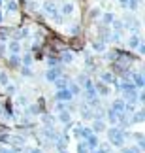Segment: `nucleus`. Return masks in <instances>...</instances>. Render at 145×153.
I'll list each match as a JSON object with an SVG mask.
<instances>
[{"mask_svg":"<svg viewBox=\"0 0 145 153\" xmlns=\"http://www.w3.org/2000/svg\"><path fill=\"white\" fill-rule=\"evenodd\" d=\"M107 119L111 121V123H117V121H119V115L115 114L113 110H109V111H107Z\"/></svg>","mask_w":145,"mask_h":153,"instance_id":"23","label":"nucleus"},{"mask_svg":"<svg viewBox=\"0 0 145 153\" xmlns=\"http://www.w3.org/2000/svg\"><path fill=\"white\" fill-rule=\"evenodd\" d=\"M10 62L13 64V66H15V64H19V57H17V55H11L10 57Z\"/></svg>","mask_w":145,"mask_h":153,"instance_id":"31","label":"nucleus"},{"mask_svg":"<svg viewBox=\"0 0 145 153\" xmlns=\"http://www.w3.org/2000/svg\"><path fill=\"white\" fill-rule=\"evenodd\" d=\"M111 25H113V28H115V30H117V32H121V30H123V23H121L119 19H113V23H111Z\"/></svg>","mask_w":145,"mask_h":153,"instance_id":"24","label":"nucleus"},{"mask_svg":"<svg viewBox=\"0 0 145 153\" xmlns=\"http://www.w3.org/2000/svg\"><path fill=\"white\" fill-rule=\"evenodd\" d=\"M113 19H115V15H113V13H104V17H102L104 25H111V23H113Z\"/></svg>","mask_w":145,"mask_h":153,"instance_id":"18","label":"nucleus"},{"mask_svg":"<svg viewBox=\"0 0 145 153\" xmlns=\"http://www.w3.org/2000/svg\"><path fill=\"white\" fill-rule=\"evenodd\" d=\"M66 89L72 93V97H74V95H79V91H81L77 83H68V87H66Z\"/></svg>","mask_w":145,"mask_h":153,"instance_id":"17","label":"nucleus"},{"mask_svg":"<svg viewBox=\"0 0 145 153\" xmlns=\"http://www.w3.org/2000/svg\"><path fill=\"white\" fill-rule=\"evenodd\" d=\"M81 115H83L85 119H92V117H94V115H92V111H91L89 108H83V111H81Z\"/></svg>","mask_w":145,"mask_h":153,"instance_id":"26","label":"nucleus"},{"mask_svg":"<svg viewBox=\"0 0 145 153\" xmlns=\"http://www.w3.org/2000/svg\"><path fill=\"white\" fill-rule=\"evenodd\" d=\"M111 110H113L117 115H123V114H124V102H123V100H115V102L111 104Z\"/></svg>","mask_w":145,"mask_h":153,"instance_id":"8","label":"nucleus"},{"mask_svg":"<svg viewBox=\"0 0 145 153\" xmlns=\"http://www.w3.org/2000/svg\"><path fill=\"white\" fill-rule=\"evenodd\" d=\"M6 11H11V13H13V11H17V2L15 0H6Z\"/></svg>","mask_w":145,"mask_h":153,"instance_id":"15","label":"nucleus"},{"mask_svg":"<svg viewBox=\"0 0 145 153\" xmlns=\"http://www.w3.org/2000/svg\"><path fill=\"white\" fill-rule=\"evenodd\" d=\"M94 153H111V151H109V148H96Z\"/></svg>","mask_w":145,"mask_h":153,"instance_id":"32","label":"nucleus"},{"mask_svg":"<svg viewBox=\"0 0 145 153\" xmlns=\"http://www.w3.org/2000/svg\"><path fill=\"white\" fill-rule=\"evenodd\" d=\"M59 153H66V151H59Z\"/></svg>","mask_w":145,"mask_h":153,"instance_id":"39","label":"nucleus"},{"mask_svg":"<svg viewBox=\"0 0 145 153\" xmlns=\"http://www.w3.org/2000/svg\"><path fill=\"white\" fill-rule=\"evenodd\" d=\"M77 153H89V148L85 146V142H79V146H77Z\"/></svg>","mask_w":145,"mask_h":153,"instance_id":"27","label":"nucleus"},{"mask_svg":"<svg viewBox=\"0 0 145 153\" xmlns=\"http://www.w3.org/2000/svg\"><path fill=\"white\" fill-rule=\"evenodd\" d=\"M4 21V15H2V11H0V23H2Z\"/></svg>","mask_w":145,"mask_h":153,"instance_id":"38","label":"nucleus"},{"mask_svg":"<svg viewBox=\"0 0 145 153\" xmlns=\"http://www.w3.org/2000/svg\"><path fill=\"white\" fill-rule=\"evenodd\" d=\"M53 83L57 85V89H66V87H68V79H64V78H59L57 81H53Z\"/></svg>","mask_w":145,"mask_h":153,"instance_id":"16","label":"nucleus"},{"mask_svg":"<svg viewBox=\"0 0 145 153\" xmlns=\"http://www.w3.org/2000/svg\"><path fill=\"white\" fill-rule=\"evenodd\" d=\"M26 153H42L38 148H34V149H26Z\"/></svg>","mask_w":145,"mask_h":153,"instance_id":"36","label":"nucleus"},{"mask_svg":"<svg viewBox=\"0 0 145 153\" xmlns=\"http://www.w3.org/2000/svg\"><path fill=\"white\" fill-rule=\"evenodd\" d=\"M59 119L62 121V123H66V125H68V123H70V114H68V111L64 110V111H60V115H59Z\"/></svg>","mask_w":145,"mask_h":153,"instance_id":"22","label":"nucleus"},{"mask_svg":"<svg viewBox=\"0 0 145 153\" xmlns=\"http://www.w3.org/2000/svg\"><path fill=\"white\" fill-rule=\"evenodd\" d=\"M8 83H10V78H8V74L0 70V85H4V87H6Z\"/></svg>","mask_w":145,"mask_h":153,"instance_id":"21","label":"nucleus"},{"mask_svg":"<svg viewBox=\"0 0 145 153\" xmlns=\"http://www.w3.org/2000/svg\"><path fill=\"white\" fill-rule=\"evenodd\" d=\"M140 44H141V36H140V34H134V36H130V40H128V45H130L132 49H136Z\"/></svg>","mask_w":145,"mask_h":153,"instance_id":"10","label":"nucleus"},{"mask_svg":"<svg viewBox=\"0 0 145 153\" xmlns=\"http://www.w3.org/2000/svg\"><path fill=\"white\" fill-rule=\"evenodd\" d=\"M92 49L98 51V53H102L104 49H106V44H104V42H94V44H92Z\"/></svg>","mask_w":145,"mask_h":153,"instance_id":"20","label":"nucleus"},{"mask_svg":"<svg viewBox=\"0 0 145 153\" xmlns=\"http://www.w3.org/2000/svg\"><path fill=\"white\" fill-rule=\"evenodd\" d=\"M102 83H115V76L111 72H102Z\"/></svg>","mask_w":145,"mask_h":153,"instance_id":"12","label":"nucleus"},{"mask_svg":"<svg viewBox=\"0 0 145 153\" xmlns=\"http://www.w3.org/2000/svg\"><path fill=\"white\" fill-rule=\"evenodd\" d=\"M57 100H64V102H70L72 100V93L68 91V89H59L57 91V95H55Z\"/></svg>","mask_w":145,"mask_h":153,"instance_id":"4","label":"nucleus"},{"mask_svg":"<svg viewBox=\"0 0 145 153\" xmlns=\"http://www.w3.org/2000/svg\"><path fill=\"white\" fill-rule=\"evenodd\" d=\"M121 2V6H123V8H128V0H119Z\"/></svg>","mask_w":145,"mask_h":153,"instance_id":"35","label":"nucleus"},{"mask_svg":"<svg viewBox=\"0 0 145 153\" xmlns=\"http://www.w3.org/2000/svg\"><path fill=\"white\" fill-rule=\"evenodd\" d=\"M45 78H47V81H57L59 78H62V70H60L59 66L49 68V70H47V74H45Z\"/></svg>","mask_w":145,"mask_h":153,"instance_id":"3","label":"nucleus"},{"mask_svg":"<svg viewBox=\"0 0 145 153\" xmlns=\"http://www.w3.org/2000/svg\"><path fill=\"white\" fill-rule=\"evenodd\" d=\"M107 136H109V142H111L113 146H117V148H121V146L124 144L126 132H123L119 127H111V128L107 131Z\"/></svg>","mask_w":145,"mask_h":153,"instance_id":"1","label":"nucleus"},{"mask_svg":"<svg viewBox=\"0 0 145 153\" xmlns=\"http://www.w3.org/2000/svg\"><path fill=\"white\" fill-rule=\"evenodd\" d=\"M104 128H106V125H104V121L96 119L94 123H92V128H91V131H92V132H102Z\"/></svg>","mask_w":145,"mask_h":153,"instance_id":"11","label":"nucleus"},{"mask_svg":"<svg viewBox=\"0 0 145 153\" xmlns=\"http://www.w3.org/2000/svg\"><path fill=\"white\" fill-rule=\"evenodd\" d=\"M57 6H59V4H57L55 0H45V2H43V11H45L47 15L55 17L57 23H60V17H59V8H57Z\"/></svg>","mask_w":145,"mask_h":153,"instance_id":"2","label":"nucleus"},{"mask_svg":"<svg viewBox=\"0 0 145 153\" xmlns=\"http://www.w3.org/2000/svg\"><path fill=\"white\" fill-rule=\"evenodd\" d=\"M85 146L89 148V151H91V149H96V148H98V138H96V134H91V136L85 140Z\"/></svg>","mask_w":145,"mask_h":153,"instance_id":"7","label":"nucleus"},{"mask_svg":"<svg viewBox=\"0 0 145 153\" xmlns=\"http://www.w3.org/2000/svg\"><path fill=\"white\" fill-rule=\"evenodd\" d=\"M6 89H8V93H10V95H13V93H15V85H6Z\"/></svg>","mask_w":145,"mask_h":153,"instance_id":"34","label":"nucleus"},{"mask_svg":"<svg viewBox=\"0 0 145 153\" xmlns=\"http://www.w3.org/2000/svg\"><path fill=\"white\" fill-rule=\"evenodd\" d=\"M141 149H138V148H126V149H123V153H140Z\"/></svg>","mask_w":145,"mask_h":153,"instance_id":"30","label":"nucleus"},{"mask_svg":"<svg viewBox=\"0 0 145 153\" xmlns=\"http://www.w3.org/2000/svg\"><path fill=\"white\" fill-rule=\"evenodd\" d=\"M60 11H62L64 15H72L74 11H75V8H74L72 2H64V4H62V8H60Z\"/></svg>","mask_w":145,"mask_h":153,"instance_id":"9","label":"nucleus"},{"mask_svg":"<svg viewBox=\"0 0 145 153\" xmlns=\"http://www.w3.org/2000/svg\"><path fill=\"white\" fill-rule=\"evenodd\" d=\"M23 76H32V70H30V66H23Z\"/></svg>","mask_w":145,"mask_h":153,"instance_id":"29","label":"nucleus"},{"mask_svg":"<svg viewBox=\"0 0 145 153\" xmlns=\"http://www.w3.org/2000/svg\"><path fill=\"white\" fill-rule=\"evenodd\" d=\"M60 61L62 62H72L74 61V55H72L70 51H64V53H62V57H60Z\"/></svg>","mask_w":145,"mask_h":153,"instance_id":"19","label":"nucleus"},{"mask_svg":"<svg viewBox=\"0 0 145 153\" xmlns=\"http://www.w3.org/2000/svg\"><path fill=\"white\" fill-rule=\"evenodd\" d=\"M23 64H25V66H30V64H32V55H28V53H26V55L23 57Z\"/></svg>","mask_w":145,"mask_h":153,"instance_id":"28","label":"nucleus"},{"mask_svg":"<svg viewBox=\"0 0 145 153\" xmlns=\"http://www.w3.org/2000/svg\"><path fill=\"white\" fill-rule=\"evenodd\" d=\"M28 34H30V30H28V28H19V30L15 32V40H23V38H28Z\"/></svg>","mask_w":145,"mask_h":153,"instance_id":"14","label":"nucleus"},{"mask_svg":"<svg viewBox=\"0 0 145 153\" xmlns=\"http://www.w3.org/2000/svg\"><path fill=\"white\" fill-rule=\"evenodd\" d=\"M94 89H96V93H100V95H109V87L106 83H102V81H100V83H96Z\"/></svg>","mask_w":145,"mask_h":153,"instance_id":"13","label":"nucleus"},{"mask_svg":"<svg viewBox=\"0 0 145 153\" xmlns=\"http://www.w3.org/2000/svg\"><path fill=\"white\" fill-rule=\"evenodd\" d=\"M8 49H10L11 55H19V51H21L19 40H11V42H8Z\"/></svg>","mask_w":145,"mask_h":153,"instance_id":"6","label":"nucleus"},{"mask_svg":"<svg viewBox=\"0 0 145 153\" xmlns=\"http://www.w3.org/2000/svg\"><path fill=\"white\" fill-rule=\"evenodd\" d=\"M130 78L134 79V85L138 87V89H141V87H143V83H145L143 74H140V72H130Z\"/></svg>","mask_w":145,"mask_h":153,"instance_id":"5","label":"nucleus"},{"mask_svg":"<svg viewBox=\"0 0 145 153\" xmlns=\"http://www.w3.org/2000/svg\"><path fill=\"white\" fill-rule=\"evenodd\" d=\"M17 102H19L21 106H25V104H28V98L26 97H19V100H17Z\"/></svg>","mask_w":145,"mask_h":153,"instance_id":"33","label":"nucleus"},{"mask_svg":"<svg viewBox=\"0 0 145 153\" xmlns=\"http://www.w3.org/2000/svg\"><path fill=\"white\" fill-rule=\"evenodd\" d=\"M0 153H11V149H8V148H0Z\"/></svg>","mask_w":145,"mask_h":153,"instance_id":"37","label":"nucleus"},{"mask_svg":"<svg viewBox=\"0 0 145 153\" xmlns=\"http://www.w3.org/2000/svg\"><path fill=\"white\" fill-rule=\"evenodd\" d=\"M0 6H2V0H0Z\"/></svg>","mask_w":145,"mask_h":153,"instance_id":"40","label":"nucleus"},{"mask_svg":"<svg viewBox=\"0 0 145 153\" xmlns=\"http://www.w3.org/2000/svg\"><path fill=\"white\" fill-rule=\"evenodd\" d=\"M145 119V114H143V111H138V114L134 115V119H132V121H134V123H141Z\"/></svg>","mask_w":145,"mask_h":153,"instance_id":"25","label":"nucleus"}]
</instances>
